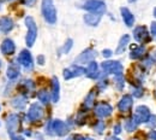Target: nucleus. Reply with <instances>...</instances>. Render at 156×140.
Returning a JSON list of instances; mask_svg holds the SVG:
<instances>
[{
  "label": "nucleus",
  "instance_id": "nucleus-1",
  "mask_svg": "<svg viewBox=\"0 0 156 140\" xmlns=\"http://www.w3.org/2000/svg\"><path fill=\"white\" fill-rule=\"evenodd\" d=\"M41 12L47 23L54 24L57 22V10L53 4V0H42Z\"/></svg>",
  "mask_w": 156,
  "mask_h": 140
},
{
  "label": "nucleus",
  "instance_id": "nucleus-2",
  "mask_svg": "<svg viewBox=\"0 0 156 140\" xmlns=\"http://www.w3.org/2000/svg\"><path fill=\"white\" fill-rule=\"evenodd\" d=\"M24 23H25V25L28 28V33H27V36H25V42H27L28 47H31L35 44L36 36H37V27H36L35 20L33 17H30V16L25 17Z\"/></svg>",
  "mask_w": 156,
  "mask_h": 140
},
{
  "label": "nucleus",
  "instance_id": "nucleus-3",
  "mask_svg": "<svg viewBox=\"0 0 156 140\" xmlns=\"http://www.w3.org/2000/svg\"><path fill=\"white\" fill-rule=\"evenodd\" d=\"M69 132V127L67 124L64 122V121L60 120H53L48 123V127H47V133L48 134H55L58 137H64Z\"/></svg>",
  "mask_w": 156,
  "mask_h": 140
},
{
  "label": "nucleus",
  "instance_id": "nucleus-4",
  "mask_svg": "<svg viewBox=\"0 0 156 140\" xmlns=\"http://www.w3.org/2000/svg\"><path fill=\"white\" fill-rule=\"evenodd\" d=\"M101 68L106 74H113L114 76L122 73V65L118 60H106L101 64Z\"/></svg>",
  "mask_w": 156,
  "mask_h": 140
},
{
  "label": "nucleus",
  "instance_id": "nucleus-5",
  "mask_svg": "<svg viewBox=\"0 0 156 140\" xmlns=\"http://www.w3.org/2000/svg\"><path fill=\"white\" fill-rule=\"evenodd\" d=\"M44 112H43V109L42 106L37 104V103H34L30 105L29 110H28V114H27V117L30 122H39L42 120Z\"/></svg>",
  "mask_w": 156,
  "mask_h": 140
},
{
  "label": "nucleus",
  "instance_id": "nucleus-6",
  "mask_svg": "<svg viewBox=\"0 0 156 140\" xmlns=\"http://www.w3.org/2000/svg\"><path fill=\"white\" fill-rule=\"evenodd\" d=\"M83 9L89 12L103 13L106 11V5H105V1L102 0H87L83 5Z\"/></svg>",
  "mask_w": 156,
  "mask_h": 140
},
{
  "label": "nucleus",
  "instance_id": "nucleus-7",
  "mask_svg": "<svg viewBox=\"0 0 156 140\" xmlns=\"http://www.w3.org/2000/svg\"><path fill=\"white\" fill-rule=\"evenodd\" d=\"M85 70L83 66H79V65H71L66 69H64L62 71V75H64V79L65 80H71V79H75V78H78V76H82L85 74Z\"/></svg>",
  "mask_w": 156,
  "mask_h": 140
},
{
  "label": "nucleus",
  "instance_id": "nucleus-8",
  "mask_svg": "<svg viewBox=\"0 0 156 140\" xmlns=\"http://www.w3.org/2000/svg\"><path fill=\"white\" fill-rule=\"evenodd\" d=\"M150 116L151 115H150L149 108L145 106V105H140V106H138L136 109L133 119H135V121L138 124H140V123H147L149 121V119H150Z\"/></svg>",
  "mask_w": 156,
  "mask_h": 140
},
{
  "label": "nucleus",
  "instance_id": "nucleus-9",
  "mask_svg": "<svg viewBox=\"0 0 156 140\" xmlns=\"http://www.w3.org/2000/svg\"><path fill=\"white\" fill-rule=\"evenodd\" d=\"M133 38L136 39L137 42L147 44L148 41L150 40V34H149L147 27L139 25V27H136L135 30H133Z\"/></svg>",
  "mask_w": 156,
  "mask_h": 140
},
{
  "label": "nucleus",
  "instance_id": "nucleus-10",
  "mask_svg": "<svg viewBox=\"0 0 156 140\" xmlns=\"http://www.w3.org/2000/svg\"><path fill=\"white\" fill-rule=\"evenodd\" d=\"M113 111V108L111 104L106 103V101H101L95 106V115L100 119H105L108 117Z\"/></svg>",
  "mask_w": 156,
  "mask_h": 140
},
{
  "label": "nucleus",
  "instance_id": "nucleus-11",
  "mask_svg": "<svg viewBox=\"0 0 156 140\" xmlns=\"http://www.w3.org/2000/svg\"><path fill=\"white\" fill-rule=\"evenodd\" d=\"M18 63L23 68L25 69H31L34 65V60H33V56L28 50H22L18 56Z\"/></svg>",
  "mask_w": 156,
  "mask_h": 140
},
{
  "label": "nucleus",
  "instance_id": "nucleus-12",
  "mask_svg": "<svg viewBox=\"0 0 156 140\" xmlns=\"http://www.w3.org/2000/svg\"><path fill=\"white\" fill-rule=\"evenodd\" d=\"M132 104H133V98H132V96L125 94V96L121 97V99L119 100V103H118V109H119V111H120L121 114H126V112H129V111L131 110Z\"/></svg>",
  "mask_w": 156,
  "mask_h": 140
},
{
  "label": "nucleus",
  "instance_id": "nucleus-13",
  "mask_svg": "<svg viewBox=\"0 0 156 140\" xmlns=\"http://www.w3.org/2000/svg\"><path fill=\"white\" fill-rule=\"evenodd\" d=\"M96 56H98V53H96L95 50L87 48L85 51H83L77 58H76V63H82V64H84V63H91V62H94V59L96 58Z\"/></svg>",
  "mask_w": 156,
  "mask_h": 140
},
{
  "label": "nucleus",
  "instance_id": "nucleus-14",
  "mask_svg": "<svg viewBox=\"0 0 156 140\" xmlns=\"http://www.w3.org/2000/svg\"><path fill=\"white\" fill-rule=\"evenodd\" d=\"M20 115H17V114H11L9 117H7V120H6V128H7V131H9V134H11V133H16L17 132V129L20 128Z\"/></svg>",
  "mask_w": 156,
  "mask_h": 140
},
{
  "label": "nucleus",
  "instance_id": "nucleus-15",
  "mask_svg": "<svg viewBox=\"0 0 156 140\" xmlns=\"http://www.w3.org/2000/svg\"><path fill=\"white\" fill-rule=\"evenodd\" d=\"M18 89H20V92L22 93V96H25V97H27V94L34 92V89H35V83H34V81H31V80H23L20 83Z\"/></svg>",
  "mask_w": 156,
  "mask_h": 140
},
{
  "label": "nucleus",
  "instance_id": "nucleus-16",
  "mask_svg": "<svg viewBox=\"0 0 156 140\" xmlns=\"http://www.w3.org/2000/svg\"><path fill=\"white\" fill-rule=\"evenodd\" d=\"M101 18H102V13H98V12H88L84 16V22L88 25L96 27L98 23H100Z\"/></svg>",
  "mask_w": 156,
  "mask_h": 140
},
{
  "label": "nucleus",
  "instance_id": "nucleus-17",
  "mask_svg": "<svg viewBox=\"0 0 156 140\" xmlns=\"http://www.w3.org/2000/svg\"><path fill=\"white\" fill-rule=\"evenodd\" d=\"M145 46H137V45H132L131 46V52H130V58L131 59H140L145 56Z\"/></svg>",
  "mask_w": 156,
  "mask_h": 140
},
{
  "label": "nucleus",
  "instance_id": "nucleus-18",
  "mask_svg": "<svg viewBox=\"0 0 156 140\" xmlns=\"http://www.w3.org/2000/svg\"><path fill=\"white\" fill-rule=\"evenodd\" d=\"M15 50H16V45L13 40L11 39H5L1 44V52L5 55V56H11L15 53Z\"/></svg>",
  "mask_w": 156,
  "mask_h": 140
},
{
  "label": "nucleus",
  "instance_id": "nucleus-19",
  "mask_svg": "<svg viewBox=\"0 0 156 140\" xmlns=\"http://www.w3.org/2000/svg\"><path fill=\"white\" fill-rule=\"evenodd\" d=\"M120 13H121V17L124 20V23L126 24V27H132L135 24V17H133L132 12L129 9L121 7L120 9Z\"/></svg>",
  "mask_w": 156,
  "mask_h": 140
},
{
  "label": "nucleus",
  "instance_id": "nucleus-20",
  "mask_svg": "<svg viewBox=\"0 0 156 140\" xmlns=\"http://www.w3.org/2000/svg\"><path fill=\"white\" fill-rule=\"evenodd\" d=\"M20 65L16 63V62H11V64L9 65L7 70H6V75L10 80H16L18 76H20Z\"/></svg>",
  "mask_w": 156,
  "mask_h": 140
},
{
  "label": "nucleus",
  "instance_id": "nucleus-21",
  "mask_svg": "<svg viewBox=\"0 0 156 140\" xmlns=\"http://www.w3.org/2000/svg\"><path fill=\"white\" fill-rule=\"evenodd\" d=\"M52 101L53 103H58L59 98H60V85H59V80L57 76H54L52 79Z\"/></svg>",
  "mask_w": 156,
  "mask_h": 140
},
{
  "label": "nucleus",
  "instance_id": "nucleus-22",
  "mask_svg": "<svg viewBox=\"0 0 156 140\" xmlns=\"http://www.w3.org/2000/svg\"><path fill=\"white\" fill-rule=\"evenodd\" d=\"M85 75L89 79H96L98 75H100V73H98V65L95 60L91 62V63H89V65H88V68L85 70Z\"/></svg>",
  "mask_w": 156,
  "mask_h": 140
},
{
  "label": "nucleus",
  "instance_id": "nucleus-23",
  "mask_svg": "<svg viewBox=\"0 0 156 140\" xmlns=\"http://www.w3.org/2000/svg\"><path fill=\"white\" fill-rule=\"evenodd\" d=\"M13 29V21L10 17H1L0 18V30L4 33H9Z\"/></svg>",
  "mask_w": 156,
  "mask_h": 140
},
{
  "label": "nucleus",
  "instance_id": "nucleus-24",
  "mask_svg": "<svg viewBox=\"0 0 156 140\" xmlns=\"http://www.w3.org/2000/svg\"><path fill=\"white\" fill-rule=\"evenodd\" d=\"M129 44H130V35H122L120 41H119V45H118L115 53H117V55H121V53L125 51V48L127 47Z\"/></svg>",
  "mask_w": 156,
  "mask_h": 140
},
{
  "label": "nucleus",
  "instance_id": "nucleus-25",
  "mask_svg": "<svg viewBox=\"0 0 156 140\" xmlns=\"http://www.w3.org/2000/svg\"><path fill=\"white\" fill-rule=\"evenodd\" d=\"M95 98H96V91H95V89H93V91H90V93L85 97L84 103H83V106H84L87 110H89L90 108H93L94 101H95Z\"/></svg>",
  "mask_w": 156,
  "mask_h": 140
},
{
  "label": "nucleus",
  "instance_id": "nucleus-26",
  "mask_svg": "<svg viewBox=\"0 0 156 140\" xmlns=\"http://www.w3.org/2000/svg\"><path fill=\"white\" fill-rule=\"evenodd\" d=\"M12 106L13 108H16V109H24L25 108V105H27V97L25 96H18V97H16V98H13L12 99Z\"/></svg>",
  "mask_w": 156,
  "mask_h": 140
},
{
  "label": "nucleus",
  "instance_id": "nucleus-27",
  "mask_svg": "<svg viewBox=\"0 0 156 140\" xmlns=\"http://www.w3.org/2000/svg\"><path fill=\"white\" fill-rule=\"evenodd\" d=\"M37 98H39V100L42 104L47 105L49 103V100L52 99V96H51V93L47 89H41L39 93H37Z\"/></svg>",
  "mask_w": 156,
  "mask_h": 140
},
{
  "label": "nucleus",
  "instance_id": "nucleus-28",
  "mask_svg": "<svg viewBox=\"0 0 156 140\" xmlns=\"http://www.w3.org/2000/svg\"><path fill=\"white\" fill-rule=\"evenodd\" d=\"M137 127H138V123L135 121L133 117L125 122V129H126L127 132H135L137 129Z\"/></svg>",
  "mask_w": 156,
  "mask_h": 140
},
{
  "label": "nucleus",
  "instance_id": "nucleus-29",
  "mask_svg": "<svg viewBox=\"0 0 156 140\" xmlns=\"http://www.w3.org/2000/svg\"><path fill=\"white\" fill-rule=\"evenodd\" d=\"M72 45H73V41H72V39H67L66 40V42L64 44V46L60 48V55H66V53H69L70 52V50L72 48Z\"/></svg>",
  "mask_w": 156,
  "mask_h": 140
},
{
  "label": "nucleus",
  "instance_id": "nucleus-30",
  "mask_svg": "<svg viewBox=\"0 0 156 140\" xmlns=\"http://www.w3.org/2000/svg\"><path fill=\"white\" fill-rule=\"evenodd\" d=\"M114 83H115V86H117V88L119 91H121L124 88V86H125V79H124L122 74H119V75L114 76Z\"/></svg>",
  "mask_w": 156,
  "mask_h": 140
},
{
  "label": "nucleus",
  "instance_id": "nucleus-31",
  "mask_svg": "<svg viewBox=\"0 0 156 140\" xmlns=\"http://www.w3.org/2000/svg\"><path fill=\"white\" fill-rule=\"evenodd\" d=\"M105 122L103 121H98L96 123H95V126H94V131L98 133V134H102L103 133V131H105Z\"/></svg>",
  "mask_w": 156,
  "mask_h": 140
},
{
  "label": "nucleus",
  "instance_id": "nucleus-32",
  "mask_svg": "<svg viewBox=\"0 0 156 140\" xmlns=\"http://www.w3.org/2000/svg\"><path fill=\"white\" fill-rule=\"evenodd\" d=\"M154 62L155 60L153 59L150 56L149 57H147L145 59H143V63H142V65L143 66H147V68H150V66H153V64H154Z\"/></svg>",
  "mask_w": 156,
  "mask_h": 140
},
{
  "label": "nucleus",
  "instance_id": "nucleus-33",
  "mask_svg": "<svg viewBox=\"0 0 156 140\" xmlns=\"http://www.w3.org/2000/svg\"><path fill=\"white\" fill-rule=\"evenodd\" d=\"M147 123H148V126H149L150 128H155L156 127V115H151L150 119H149V121H148Z\"/></svg>",
  "mask_w": 156,
  "mask_h": 140
},
{
  "label": "nucleus",
  "instance_id": "nucleus-34",
  "mask_svg": "<svg viewBox=\"0 0 156 140\" xmlns=\"http://www.w3.org/2000/svg\"><path fill=\"white\" fill-rule=\"evenodd\" d=\"M135 97H137V98H139V97H142L143 96V88L140 87V86H138L137 88H135L133 89V93H132Z\"/></svg>",
  "mask_w": 156,
  "mask_h": 140
},
{
  "label": "nucleus",
  "instance_id": "nucleus-35",
  "mask_svg": "<svg viewBox=\"0 0 156 140\" xmlns=\"http://www.w3.org/2000/svg\"><path fill=\"white\" fill-rule=\"evenodd\" d=\"M150 33H151L153 39L156 40V22H153V23H151V25H150Z\"/></svg>",
  "mask_w": 156,
  "mask_h": 140
},
{
  "label": "nucleus",
  "instance_id": "nucleus-36",
  "mask_svg": "<svg viewBox=\"0 0 156 140\" xmlns=\"http://www.w3.org/2000/svg\"><path fill=\"white\" fill-rule=\"evenodd\" d=\"M107 80L106 79H102V80H100V82H98V88L100 89H105L106 87H107Z\"/></svg>",
  "mask_w": 156,
  "mask_h": 140
},
{
  "label": "nucleus",
  "instance_id": "nucleus-37",
  "mask_svg": "<svg viewBox=\"0 0 156 140\" xmlns=\"http://www.w3.org/2000/svg\"><path fill=\"white\" fill-rule=\"evenodd\" d=\"M112 55H113V52H112L111 50H103V51H102V56L106 57V58L112 57Z\"/></svg>",
  "mask_w": 156,
  "mask_h": 140
},
{
  "label": "nucleus",
  "instance_id": "nucleus-38",
  "mask_svg": "<svg viewBox=\"0 0 156 140\" xmlns=\"http://www.w3.org/2000/svg\"><path fill=\"white\" fill-rule=\"evenodd\" d=\"M10 137H11V140H24V138H23V137L17 135L16 133H11V134H10Z\"/></svg>",
  "mask_w": 156,
  "mask_h": 140
},
{
  "label": "nucleus",
  "instance_id": "nucleus-39",
  "mask_svg": "<svg viewBox=\"0 0 156 140\" xmlns=\"http://www.w3.org/2000/svg\"><path fill=\"white\" fill-rule=\"evenodd\" d=\"M121 133V126L120 124H115L114 126V134L118 135V134H120Z\"/></svg>",
  "mask_w": 156,
  "mask_h": 140
},
{
  "label": "nucleus",
  "instance_id": "nucleus-40",
  "mask_svg": "<svg viewBox=\"0 0 156 140\" xmlns=\"http://www.w3.org/2000/svg\"><path fill=\"white\" fill-rule=\"evenodd\" d=\"M22 1H23V4H25L27 6H33L36 0H22Z\"/></svg>",
  "mask_w": 156,
  "mask_h": 140
},
{
  "label": "nucleus",
  "instance_id": "nucleus-41",
  "mask_svg": "<svg viewBox=\"0 0 156 140\" xmlns=\"http://www.w3.org/2000/svg\"><path fill=\"white\" fill-rule=\"evenodd\" d=\"M70 140H85V138H84V137H82V135H78V134H76V135H73V137H72Z\"/></svg>",
  "mask_w": 156,
  "mask_h": 140
},
{
  "label": "nucleus",
  "instance_id": "nucleus-42",
  "mask_svg": "<svg viewBox=\"0 0 156 140\" xmlns=\"http://www.w3.org/2000/svg\"><path fill=\"white\" fill-rule=\"evenodd\" d=\"M37 63H39L40 65H43L44 64V57L43 56H39L37 57Z\"/></svg>",
  "mask_w": 156,
  "mask_h": 140
},
{
  "label": "nucleus",
  "instance_id": "nucleus-43",
  "mask_svg": "<svg viewBox=\"0 0 156 140\" xmlns=\"http://www.w3.org/2000/svg\"><path fill=\"white\" fill-rule=\"evenodd\" d=\"M150 138L153 140H156V131H153V132L150 133Z\"/></svg>",
  "mask_w": 156,
  "mask_h": 140
},
{
  "label": "nucleus",
  "instance_id": "nucleus-44",
  "mask_svg": "<svg viewBox=\"0 0 156 140\" xmlns=\"http://www.w3.org/2000/svg\"><path fill=\"white\" fill-rule=\"evenodd\" d=\"M106 140H120L119 138H117V137H108Z\"/></svg>",
  "mask_w": 156,
  "mask_h": 140
},
{
  "label": "nucleus",
  "instance_id": "nucleus-45",
  "mask_svg": "<svg viewBox=\"0 0 156 140\" xmlns=\"http://www.w3.org/2000/svg\"><path fill=\"white\" fill-rule=\"evenodd\" d=\"M151 58H153V59L156 62V51H155V52H153V55H151Z\"/></svg>",
  "mask_w": 156,
  "mask_h": 140
},
{
  "label": "nucleus",
  "instance_id": "nucleus-46",
  "mask_svg": "<svg viewBox=\"0 0 156 140\" xmlns=\"http://www.w3.org/2000/svg\"><path fill=\"white\" fill-rule=\"evenodd\" d=\"M154 16H155V18H156V7L154 9Z\"/></svg>",
  "mask_w": 156,
  "mask_h": 140
},
{
  "label": "nucleus",
  "instance_id": "nucleus-47",
  "mask_svg": "<svg viewBox=\"0 0 156 140\" xmlns=\"http://www.w3.org/2000/svg\"><path fill=\"white\" fill-rule=\"evenodd\" d=\"M136 0H129V2H135Z\"/></svg>",
  "mask_w": 156,
  "mask_h": 140
},
{
  "label": "nucleus",
  "instance_id": "nucleus-48",
  "mask_svg": "<svg viewBox=\"0 0 156 140\" xmlns=\"http://www.w3.org/2000/svg\"><path fill=\"white\" fill-rule=\"evenodd\" d=\"M85 140H93L91 138H85Z\"/></svg>",
  "mask_w": 156,
  "mask_h": 140
},
{
  "label": "nucleus",
  "instance_id": "nucleus-49",
  "mask_svg": "<svg viewBox=\"0 0 156 140\" xmlns=\"http://www.w3.org/2000/svg\"><path fill=\"white\" fill-rule=\"evenodd\" d=\"M0 66H1V62H0Z\"/></svg>",
  "mask_w": 156,
  "mask_h": 140
},
{
  "label": "nucleus",
  "instance_id": "nucleus-50",
  "mask_svg": "<svg viewBox=\"0 0 156 140\" xmlns=\"http://www.w3.org/2000/svg\"><path fill=\"white\" fill-rule=\"evenodd\" d=\"M7 1H11V0H7Z\"/></svg>",
  "mask_w": 156,
  "mask_h": 140
},
{
  "label": "nucleus",
  "instance_id": "nucleus-51",
  "mask_svg": "<svg viewBox=\"0 0 156 140\" xmlns=\"http://www.w3.org/2000/svg\"><path fill=\"white\" fill-rule=\"evenodd\" d=\"M0 7H1V5H0Z\"/></svg>",
  "mask_w": 156,
  "mask_h": 140
}]
</instances>
